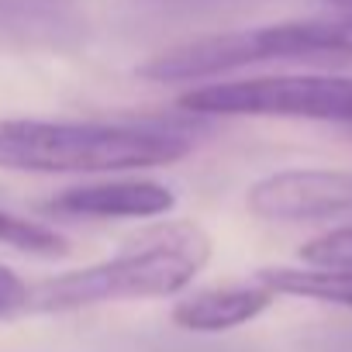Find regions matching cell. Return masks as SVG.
<instances>
[{
    "mask_svg": "<svg viewBox=\"0 0 352 352\" xmlns=\"http://www.w3.org/2000/svg\"><path fill=\"white\" fill-rule=\"evenodd\" d=\"M190 138L169 128L97 124V121H0V169L11 173H121L173 166Z\"/></svg>",
    "mask_w": 352,
    "mask_h": 352,
    "instance_id": "cell-1",
    "label": "cell"
},
{
    "mask_svg": "<svg viewBox=\"0 0 352 352\" xmlns=\"http://www.w3.org/2000/svg\"><path fill=\"white\" fill-rule=\"evenodd\" d=\"M211 259V239L204 228L180 221L155 232L145 245L124 249L104 263L42 280L28 290V311L63 314L118 300L173 297L194 283Z\"/></svg>",
    "mask_w": 352,
    "mask_h": 352,
    "instance_id": "cell-2",
    "label": "cell"
},
{
    "mask_svg": "<svg viewBox=\"0 0 352 352\" xmlns=\"http://www.w3.org/2000/svg\"><path fill=\"white\" fill-rule=\"evenodd\" d=\"M335 63L352 59V21H283L263 25L228 35H208L184 45H173L138 73L152 83H180V80H208L242 66L259 63Z\"/></svg>",
    "mask_w": 352,
    "mask_h": 352,
    "instance_id": "cell-3",
    "label": "cell"
},
{
    "mask_svg": "<svg viewBox=\"0 0 352 352\" xmlns=\"http://www.w3.org/2000/svg\"><path fill=\"white\" fill-rule=\"evenodd\" d=\"M184 111L221 118H300L352 124V76L283 73L194 87L180 97Z\"/></svg>",
    "mask_w": 352,
    "mask_h": 352,
    "instance_id": "cell-4",
    "label": "cell"
},
{
    "mask_svg": "<svg viewBox=\"0 0 352 352\" xmlns=\"http://www.w3.org/2000/svg\"><path fill=\"white\" fill-rule=\"evenodd\" d=\"M249 211L283 225H352V169H283L249 187Z\"/></svg>",
    "mask_w": 352,
    "mask_h": 352,
    "instance_id": "cell-5",
    "label": "cell"
},
{
    "mask_svg": "<svg viewBox=\"0 0 352 352\" xmlns=\"http://www.w3.org/2000/svg\"><path fill=\"white\" fill-rule=\"evenodd\" d=\"M176 208V194L155 180H107L69 187L42 204L59 218H159Z\"/></svg>",
    "mask_w": 352,
    "mask_h": 352,
    "instance_id": "cell-6",
    "label": "cell"
},
{
    "mask_svg": "<svg viewBox=\"0 0 352 352\" xmlns=\"http://www.w3.org/2000/svg\"><path fill=\"white\" fill-rule=\"evenodd\" d=\"M273 304V294L259 283L245 287H211L184 297L173 307V321L187 331H228L249 324Z\"/></svg>",
    "mask_w": 352,
    "mask_h": 352,
    "instance_id": "cell-7",
    "label": "cell"
},
{
    "mask_svg": "<svg viewBox=\"0 0 352 352\" xmlns=\"http://www.w3.org/2000/svg\"><path fill=\"white\" fill-rule=\"evenodd\" d=\"M252 283L266 287L273 297H304L335 307H352V270L349 266H263Z\"/></svg>",
    "mask_w": 352,
    "mask_h": 352,
    "instance_id": "cell-8",
    "label": "cell"
},
{
    "mask_svg": "<svg viewBox=\"0 0 352 352\" xmlns=\"http://www.w3.org/2000/svg\"><path fill=\"white\" fill-rule=\"evenodd\" d=\"M0 245H11V249H21V252L42 256V259L69 252V242L56 228L32 221V218H18L11 211H0Z\"/></svg>",
    "mask_w": 352,
    "mask_h": 352,
    "instance_id": "cell-9",
    "label": "cell"
},
{
    "mask_svg": "<svg viewBox=\"0 0 352 352\" xmlns=\"http://www.w3.org/2000/svg\"><path fill=\"white\" fill-rule=\"evenodd\" d=\"M304 266H349L352 270V225H338L300 245Z\"/></svg>",
    "mask_w": 352,
    "mask_h": 352,
    "instance_id": "cell-10",
    "label": "cell"
},
{
    "mask_svg": "<svg viewBox=\"0 0 352 352\" xmlns=\"http://www.w3.org/2000/svg\"><path fill=\"white\" fill-rule=\"evenodd\" d=\"M28 283L8 270V266H0V318H11L18 311H28Z\"/></svg>",
    "mask_w": 352,
    "mask_h": 352,
    "instance_id": "cell-11",
    "label": "cell"
},
{
    "mask_svg": "<svg viewBox=\"0 0 352 352\" xmlns=\"http://www.w3.org/2000/svg\"><path fill=\"white\" fill-rule=\"evenodd\" d=\"M331 8H338V11H345L349 14V21H352V0H328Z\"/></svg>",
    "mask_w": 352,
    "mask_h": 352,
    "instance_id": "cell-12",
    "label": "cell"
}]
</instances>
